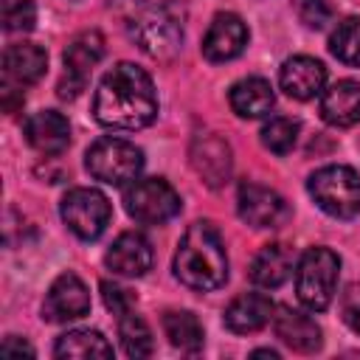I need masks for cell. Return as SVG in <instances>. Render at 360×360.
Wrapping results in <instances>:
<instances>
[{
    "instance_id": "1",
    "label": "cell",
    "mask_w": 360,
    "mask_h": 360,
    "mask_svg": "<svg viewBox=\"0 0 360 360\" xmlns=\"http://www.w3.org/2000/svg\"><path fill=\"white\" fill-rule=\"evenodd\" d=\"M93 118L110 129L149 127L158 118V93L152 76L132 62H118L96 87Z\"/></svg>"
},
{
    "instance_id": "2",
    "label": "cell",
    "mask_w": 360,
    "mask_h": 360,
    "mask_svg": "<svg viewBox=\"0 0 360 360\" xmlns=\"http://www.w3.org/2000/svg\"><path fill=\"white\" fill-rule=\"evenodd\" d=\"M174 276L180 284L200 292L219 290L228 281V253L211 222L197 219L186 228L174 250Z\"/></svg>"
},
{
    "instance_id": "3",
    "label": "cell",
    "mask_w": 360,
    "mask_h": 360,
    "mask_svg": "<svg viewBox=\"0 0 360 360\" xmlns=\"http://www.w3.org/2000/svg\"><path fill=\"white\" fill-rule=\"evenodd\" d=\"M129 37L152 59H172L183 45V17L172 3L143 6L129 20Z\"/></svg>"
},
{
    "instance_id": "4",
    "label": "cell",
    "mask_w": 360,
    "mask_h": 360,
    "mask_svg": "<svg viewBox=\"0 0 360 360\" xmlns=\"http://www.w3.org/2000/svg\"><path fill=\"white\" fill-rule=\"evenodd\" d=\"M307 191L321 211L338 219H352L360 214V174L352 166H323L309 174Z\"/></svg>"
},
{
    "instance_id": "5",
    "label": "cell",
    "mask_w": 360,
    "mask_h": 360,
    "mask_svg": "<svg viewBox=\"0 0 360 360\" xmlns=\"http://www.w3.org/2000/svg\"><path fill=\"white\" fill-rule=\"evenodd\" d=\"M338 270H340V256L329 248H309L295 270V292L298 301L312 309L323 312L338 290Z\"/></svg>"
},
{
    "instance_id": "6",
    "label": "cell",
    "mask_w": 360,
    "mask_h": 360,
    "mask_svg": "<svg viewBox=\"0 0 360 360\" xmlns=\"http://www.w3.org/2000/svg\"><path fill=\"white\" fill-rule=\"evenodd\" d=\"M84 166L96 180L107 186H124L129 180H138L143 169V152L124 138H98L87 149Z\"/></svg>"
},
{
    "instance_id": "7",
    "label": "cell",
    "mask_w": 360,
    "mask_h": 360,
    "mask_svg": "<svg viewBox=\"0 0 360 360\" xmlns=\"http://www.w3.org/2000/svg\"><path fill=\"white\" fill-rule=\"evenodd\" d=\"M124 208L141 225H163L180 214V194L163 177H141L124 188Z\"/></svg>"
},
{
    "instance_id": "8",
    "label": "cell",
    "mask_w": 360,
    "mask_h": 360,
    "mask_svg": "<svg viewBox=\"0 0 360 360\" xmlns=\"http://www.w3.org/2000/svg\"><path fill=\"white\" fill-rule=\"evenodd\" d=\"M59 214H62V222L84 242H93L98 239L110 219H112V205L110 200L98 191V188H70L62 202H59Z\"/></svg>"
},
{
    "instance_id": "9",
    "label": "cell",
    "mask_w": 360,
    "mask_h": 360,
    "mask_svg": "<svg viewBox=\"0 0 360 360\" xmlns=\"http://www.w3.org/2000/svg\"><path fill=\"white\" fill-rule=\"evenodd\" d=\"M104 59V37L98 31H82L70 39V45L65 48V70H62V79L56 84L59 90V98H76L84 87H87V79H90V70Z\"/></svg>"
},
{
    "instance_id": "10",
    "label": "cell",
    "mask_w": 360,
    "mask_h": 360,
    "mask_svg": "<svg viewBox=\"0 0 360 360\" xmlns=\"http://www.w3.org/2000/svg\"><path fill=\"white\" fill-rule=\"evenodd\" d=\"M236 211L239 219L248 222L250 228H278L290 219V205L287 200L259 183H242L236 194Z\"/></svg>"
},
{
    "instance_id": "11",
    "label": "cell",
    "mask_w": 360,
    "mask_h": 360,
    "mask_svg": "<svg viewBox=\"0 0 360 360\" xmlns=\"http://www.w3.org/2000/svg\"><path fill=\"white\" fill-rule=\"evenodd\" d=\"M90 312V292L84 281L76 273H62L51 284L45 304H42V318L51 323H68L79 321Z\"/></svg>"
},
{
    "instance_id": "12",
    "label": "cell",
    "mask_w": 360,
    "mask_h": 360,
    "mask_svg": "<svg viewBox=\"0 0 360 360\" xmlns=\"http://www.w3.org/2000/svg\"><path fill=\"white\" fill-rule=\"evenodd\" d=\"M248 45V25L242 17L222 11L211 20L205 37H202V56L208 62H231L236 59Z\"/></svg>"
},
{
    "instance_id": "13",
    "label": "cell",
    "mask_w": 360,
    "mask_h": 360,
    "mask_svg": "<svg viewBox=\"0 0 360 360\" xmlns=\"http://www.w3.org/2000/svg\"><path fill=\"white\" fill-rule=\"evenodd\" d=\"M281 90L295 101H309L323 93L326 84V68L315 56H290L278 70Z\"/></svg>"
},
{
    "instance_id": "14",
    "label": "cell",
    "mask_w": 360,
    "mask_h": 360,
    "mask_svg": "<svg viewBox=\"0 0 360 360\" xmlns=\"http://www.w3.org/2000/svg\"><path fill=\"white\" fill-rule=\"evenodd\" d=\"M191 166L205 186L219 188L231 177V146L219 135H197L191 143Z\"/></svg>"
},
{
    "instance_id": "15",
    "label": "cell",
    "mask_w": 360,
    "mask_h": 360,
    "mask_svg": "<svg viewBox=\"0 0 360 360\" xmlns=\"http://www.w3.org/2000/svg\"><path fill=\"white\" fill-rule=\"evenodd\" d=\"M152 245H149V239L143 236V233H138V231H127V233H121L112 245H110V250H107V256H104V264L115 273V276H124V278H138V276H143L149 267H152Z\"/></svg>"
},
{
    "instance_id": "16",
    "label": "cell",
    "mask_w": 360,
    "mask_h": 360,
    "mask_svg": "<svg viewBox=\"0 0 360 360\" xmlns=\"http://www.w3.org/2000/svg\"><path fill=\"white\" fill-rule=\"evenodd\" d=\"M273 329H276V338L281 343H287L292 352H301V354H312L323 346V338H321V326L307 315V312H298L292 307H278L276 315H273Z\"/></svg>"
},
{
    "instance_id": "17",
    "label": "cell",
    "mask_w": 360,
    "mask_h": 360,
    "mask_svg": "<svg viewBox=\"0 0 360 360\" xmlns=\"http://www.w3.org/2000/svg\"><path fill=\"white\" fill-rule=\"evenodd\" d=\"M321 118L329 127H354L360 124V82L340 79L321 93Z\"/></svg>"
},
{
    "instance_id": "18",
    "label": "cell",
    "mask_w": 360,
    "mask_h": 360,
    "mask_svg": "<svg viewBox=\"0 0 360 360\" xmlns=\"http://www.w3.org/2000/svg\"><path fill=\"white\" fill-rule=\"evenodd\" d=\"M25 141L42 155H62L70 143V124L56 110H39L25 121Z\"/></svg>"
},
{
    "instance_id": "19",
    "label": "cell",
    "mask_w": 360,
    "mask_h": 360,
    "mask_svg": "<svg viewBox=\"0 0 360 360\" xmlns=\"http://www.w3.org/2000/svg\"><path fill=\"white\" fill-rule=\"evenodd\" d=\"M273 301L264 295V292H245L239 298H233L222 315L225 326L236 335H250V332H259L262 326L270 323L273 318Z\"/></svg>"
},
{
    "instance_id": "20",
    "label": "cell",
    "mask_w": 360,
    "mask_h": 360,
    "mask_svg": "<svg viewBox=\"0 0 360 360\" xmlns=\"http://www.w3.org/2000/svg\"><path fill=\"white\" fill-rule=\"evenodd\" d=\"M292 264H295L292 250H290L287 245L276 242V245H264V248L253 256L248 276H250V281H253L256 287H262V290H276V287H281V284L290 278Z\"/></svg>"
},
{
    "instance_id": "21",
    "label": "cell",
    "mask_w": 360,
    "mask_h": 360,
    "mask_svg": "<svg viewBox=\"0 0 360 360\" xmlns=\"http://www.w3.org/2000/svg\"><path fill=\"white\" fill-rule=\"evenodd\" d=\"M48 51L37 42H17L8 45L3 53V73L17 84H34L45 76Z\"/></svg>"
},
{
    "instance_id": "22",
    "label": "cell",
    "mask_w": 360,
    "mask_h": 360,
    "mask_svg": "<svg viewBox=\"0 0 360 360\" xmlns=\"http://www.w3.org/2000/svg\"><path fill=\"white\" fill-rule=\"evenodd\" d=\"M228 101H231V110L239 118H262V115H267L273 110L276 96H273V87H270L267 79L248 76V79H239L231 87Z\"/></svg>"
},
{
    "instance_id": "23",
    "label": "cell",
    "mask_w": 360,
    "mask_h": 360,
    "mask_svg": "<svg viewBox=\"0 0 360 360\" xmlns=\"http://www.w3.org/2000/svg\"><path fill=\"white\" fill-rule=\"evenodd\" d=\"M53 354L56 357H112V346L96 329H70L56 340Z\"/></svg>"
},
{
    "instance_id": "24",
    "label": "cell",
    "mask_w": 360,
    "mask_h": 360,
    "mask_svg": "<svg viewBox=\"0 0 360 360\" xmlns=\"http://www.w3.org/2000/svg\"><path fill=\"white\" fill-rule=\"evenodd\" d=\"M163 332L180 352H197L202 346V323L188 309H172L163 315Z\"/></svg>"
},
{
    "instance_id": "25",
    "label": "cell",
    "mask_w": 360,
    "mask_h": 360,
    "mask_svg": "<svg viewBox=\"0 0 360 360\" xmlns=\"http://www.w3.org/2000/svg\"><path fill=\"white\" fill-rule=\"evenodd\" d=\"M118 338H121V346L129 357H152V352H155L152 329L132 309L118 318Z\"/></svg>"
},
{
    "instance_id": "26",
    "label": "cell",
    "mask_w": 360,
    "mask_h": 360,
    "mask_svg": "<svg viewBox=\"0 0 360 360\" xmlns=\"http://www.w3.org/2000/svg\"><path fill=\"white\" fill-rule=\"evenodd\" d=\"M329 51L343 65L360 68V20L357 17H346L335 25L329 37Z\"/></svg>"
},
{
    "instance_id": "27",
    "label": "cell",
    "mask_w": 360,
    "mask_h": 360,
    "mask_svg": "<svg viewBox=\"0 0 360 360\" xmlns=\"http://www.w3.org/2000/svg\"><path fill=\"white\" fill-rule=\"evenodd\" d=\"M298 121H292V118H284V115H278V118H270L264 127H262V143H264V149H270L273 155H290L292 152V146H295V141H298Z\"/></svg>"
},
{
    "instance_id": "28",
    "label": "cell",
    "mask_w": 360,
    "mask_h": 360,
    "mask_svg": "<svg viewBox=\"0 0 360 360\" xmlns=\"http://www.w3.org/2000/svg\"><path fill=\"white\" fill-rule=\"evenodd\" d=\"M0 17L6 31H31L37 22V6L34 0H3L0 3Z\"/></svg>"
},
{
    "instance_id": "29",
    "label": "cell",
    "mask_w": 360,
    "mask_h": 360,
    "mask_svg": "<svg viewBox=\"0 0 360 360\" xmlns=\"http://www.w3.org/2000/svg\"><path fill=\"white\" fill-rule=\"evenodd\" d=\"M292 8L298 14V20L307 25V28H326L335 17V8L329 0H292Z\"/></svg>"
},
{
    "instance_id": "30",
    "label": "cell",
    "mask_w": 360,
    "mask_h": 360,
    "mask_svg": "<svg viewBox=\"0 0 360 360\" xmlns=\"http://www.w3.org/2000/svg\"><path fill=\"white\" fill-rule=\"evenodd\" d=\"M101 295H104L107 309H110V312H115L118 318H121L124 312H129V309H132V304H135V295H132L127 287L115 284V281H101Z\"/></svg>"
},
{
    "instance_id": "31",
    "label": "cell",
    "mask_w": 360,
    "mask_h": 360,
    "mask_svg": "<svg viewBox=\"0 0 360 360\" xmlns=\"http://www.w3.org/2000/svg\"><path fill=\"white\" fill-rule=\"evenodd\" d=\"M343 321L360 335V284H352L343 295Z\"/></svg>"
},
{
    "instance_id": "32",
    "label": "cell",
    "mask_w": 360,
    "mask_h": 360,
    "mask_svg": "<svg viewBox=\"0 0 360 360\" xmlns=\"http://www.w3.org/2000/svg\"><path fill=\"white\" fill-rule=\"evenodd\" d=\"M0 354H3V357H14V354H17V357H22V354L34 357V349H31L25 340H20V338L11 335V338H6V340L0 343Z\"/></svg>"
},
{
    "instance_id": "33",
    "label": "cell",
    "mask_w": 360,
    "mask_h": 360,
    "mask_svg": "<svg viewBox=\"0 0 360 360\" xmlns=\"http://www.w3.org/2000/svg\"><path fill=\"white\" fill-rule=\"evenodd\" d=\"M253 357H270V360H278V352H273V349H256Z\"/></svg>"
}]
</instances>
